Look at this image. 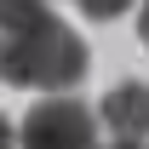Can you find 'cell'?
Returning a JSON list of instances; mask_svg holds the SVG:
<instances>
[{"label": "cell", "instance_id": "cell-1", "mask_svg": "<svg viewBox=\"0 0 149 149\" xmlns=\"http://www.w3.org/2000/svg\"><path fill=\"white\" fill-rule=\"evenodd\" d=\"M86 63H92L86 40L52 12V0H0V80L6 86L63 92L86 74Z\"/></svg>", "mask_w": 149, "mask_h": 149}, {"label": "cell", "instance_id": "cell-2", "mask_svg": "<svg viewBox=\"0 0 149 149\" xmlns=\"http://www.w3.org/2000/svg\"><path fill=\"white\" fill-rule=\"evenodd\" d=\"M23 149H103L97 138V115L74 97H40L35 109L23 115V132H17Z\"/></svg>", "mask_w": 149, "mask_h": 149}, {"label": "cell", "instance_id": "cell-3", "mask_svg": "<svg viewBox=\"0 0 149 149\" xmlns=\"http://www.w3.org/2000/svg\"><path fill=\"white\" fill-rule=\"evenodd\" d=\"M97 120L115 138H149V80H120L97 103Z\"/></svg>", "mask_w": 149, "mask_h": 149}, {"label": "cell", "instance_id": "cell-4", "mask_svg": "<svg viewBox=\"0 0 149 149\" xmlns=\"http://www.w3.org/2000/svg\"><path fill=\"white\" fill-rule=\"evenodd\" d=\"M74 6H80V17H92V23H115L132 0H74Z\"/></svg>", "mask_w": 149, "mask_h": 149}, {"label": "cell", "instance_id": "cell-5", "mask_svg": "<svg viewBox=\"0 0 149 149\" xmlns=\"http://www.w3.org/2000/svg\"><path fill=\"white\" fill-rule=\"evenodd\" d=\"M103 149H149V138H115V143H103Z\"/></svg>", "mask_w": 149, "mask_h": 149}, {"label": "cell", "instance_id": "cell-6", "mask_svg": "<svg viewBox=\"0 0 149 149\" xmlns=\"http://www.w3.org/2000/svg\"><path fill=\"white\" fill-rule=\"evenodd\" d=\"M0 149H17V138H12V120L0 115Z\"/></svg>", "mask_w": 149, "mask_h": 149}, {"label": "cell", "instance_id": "cell-7", "mask_svg": "<svg viewBox=\"0 0 149 149\" xmlns=\"http://www.w3.org/2000/svg\"><path fill=\"white\" fill-rule=\"evenodd\" d=\"M138 35H143V46H149V0H143V12H138Z\"/></svg>", "mask_w": 149, "mask_h": 149}]
</instances>
